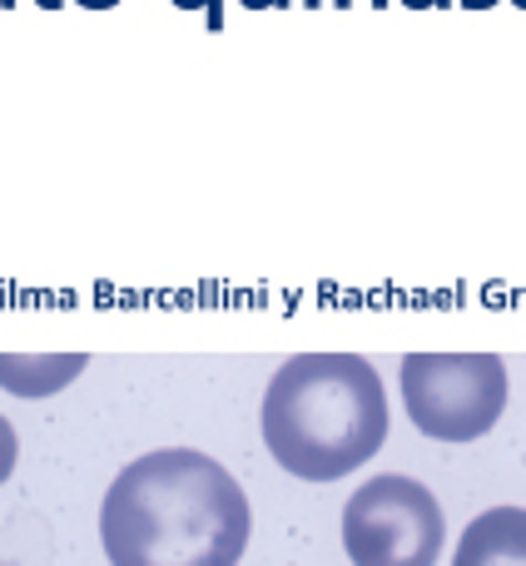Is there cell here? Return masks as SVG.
Returning a JSON list of instances; mask_svg holds the SVG:
<instances>
[{"label": "cell", "instance_id": "1", "mask_svg": "<svg viewBox=\"0 0 526 566\" xmlns=\"http://www.w3.org/2000/svg\"><path fill=\"white\" fill-rule=\"evenodd\" d=\"M249 527L254 512L234 472L194 448L135 458L99 502L109 566H239Z\"/></svg>", "mask_w": 526, "mask_h": 566}, {"label": "cell", "instance_id": "2", "mask_svg": "<svg viewBox=\"0 0 526 566\" xmlns=\"http://www.w3.org/2000/svg\"><path fill=\"white\" fill-rule=\"evenodd\" d=\"M263 448L303 482H338L388 438V392L358 353H298L273 373L259 408Z\"/></svg>", "mask_w": 526, "mask_h": 566}, {"label": "cell", "instance_id": "3", "mask_svg": "<svg viewBox=\"0 0 526 566\" xmlns=\"http://www.w3.org/2000/svg\"><path fill=\"white\" fill-rule=\"evenodd\" d=\"M402 402L428 438L472 442L497 428L507 408V368L497 353H408Z\"/></svg>", "mask_w": 526, "mask_h": 566}, {"label": "cell", "instance_id": "4", "mask_svg": "<svg viewBox=\"0 0 526 566\" xmlns=\"http://www.w3.org/2000/svg\"><path fill=\"white\" fill-rule=\"evenodd\" d=\"M448 522L422 482L402 472L362 482L343 507V547L353 566H438Z\"/></svg>", "mask_w": 526, "mask_h": 566}, {"label": "cell", "instance_id": "5", "mask_svg": "<svg viewBox=\"0 0 526 566\" xmlns=\"http://www.w3.org/2000/svg\"><path fill=\"white\" fill-rule=\"evenodd\" d=\"M452 566H526V507H492L472 517Z\"/></svg>", "mask_w": 526, "mask_h": 566}, {"label": "cell", "instance_id": "6", "mask_svg": "<svg viewBox=\"0 0 526 566\" xmlns=\"http://www.w3.org/2000/svg\"><path fill=\"white\" fill-rule=\"evenodd\" d=\"M85 353H45V358H15V353H0V388L20 392V398H50L55 388L80 378L85 368Z\"/></svg>", "mask_w": 526, "mask_h": 566}, {"label": "cell", "instance_id": "7", "mask_svg": "<svg viewBox=\"0 0 526 566\" xmlns=\"http://www.w3.org/2000/svg\"><path fill=\"white\" fill-rule=\"evenodd\" d=\"M15 458H20V438H15V428L0 418V482L15 472Z\"/></svg>", "mask_w": 526, "mask_h": 566}, {"label": "cell", "instance_id": "8", "mask_svg": "<svg viewBox=\"0 0 526 566\" xmlns=\"http://www.w3.org/2000/svg\"><path fill=\"white\" fill-rule=\"evenodd\" d=\"M80 6H95V10H105V6H115V0H80Z\"/></svg>", "mask_w": 526, "mask_h": 566}]
</instances>
